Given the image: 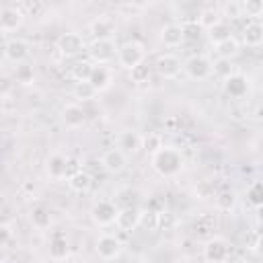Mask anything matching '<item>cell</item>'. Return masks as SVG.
Returning <instances> with one entry per match:
<instances>
[{
  "label": "cell",
  "instance_id": "1",
  "mask_svg": "<svg viewBox=\"0 0 263 263\" xmlns=\"http://www.w3.org/2000/svg\"><path fill=\"white\" fill-rule=\"evenodd\" d=\"M183 162H185V158H183L181 150H177L175 146H162L150 156V164L160 177L179 175L183 168Z\"/></svg>",
  "mask_w": 263,
  "mask_h": 263
},
{
  "label": "cell",
  "instance_id": "2",
  "mask_svg": "<svg viewBox=\"0 0 263 263\" xmlns=\"http://www.w3.org/2000/svg\"><path fill=\"white\" fill-rule=\"evenodd\" d=\"M230 251H232V247L224 236H210L203 242L201 255H203L205 263H226L230 259Z\"/></svg>",
  "mask_w": 263,
  "mask_h": 263
},
{
  "label": "cell",
  "instance_id": "3",
  "mask_svg": "<svg viewBox=\"0 0 263 263\" xmlns=\"http://www.w3.org/2000/svg\"><path fill=\"white\" fill-rule=\"evenodd\" d=\"M86 53L90 58V64H95V66H107L115 58L117 47H115V41L113 39H92L86 45Z\"/></svg>",
  "mask_w": 263,
  "mask_h": 263
},
{
  "label": "cell",
  "instance_id": "4",
  "mask_svg": "<svg viewBox=\"0 0 263 263\" xmlns=\"http://www.w3.org/2000/svg\"><path fill=\"white\" fill-rule=\"evenodd\" d=\"M115 58H117V62H119L121 68L132 70V68H136L138 64L144 62L146 51H144V45L140 41H125V43H121L117 47Z\"/></svg>",
  "mask_w": 263,
  "mask_h": 263
},
{
  "label": "cell",
  "instance_id": "5",
  "mask_svg": "<svg viewBox=\"0 0 263 263\" xmlns=\"http://www.w3.org/2000/svg\"><path fill=\"white\" fill-rule=\"evenodd\" d=\"M58 51H60L64 58H76V55H80L82 51H86V41L82 39L80 33L68 31V33L60 35V39H58Z\"/></svg>",
  "mask_w": 263,
  "mask_h": 263
},
{
  "label": "cell",
  "instance_id": "6",
  "mask_svg": "<svg viewBox=\"0 0 263 263\" xmlns=\"http://www.w3.org/2000/svg\"><path fill=\"white\" fill-rule=\"evenodd\" d=\"M117 210H119V205H117L115 201L101 199V201H97V203L90 208V218H92V222L99 224V226H111V224L115 222Z\"/></svg>",
  "mask_w": 263,
  "mask_h": 263
},
{
  "label": "cell",
  "instance_id": "7",
  "mask_svg": "<svg viewBox=\"0 0 263 263\" xmlns=\"http://www.w3.org/2000/svg\"><path fill=\"white\" fill-rule=\"evenodd\" d=\"M183 70L193 80H205L212 74V62H210V58L197 53V55H191V58L185 60Z\"/></svg>",
  "mask_w": 263,
  "mask_h": 263
},
{
  "label": "cell",
  "instance_id": "8",
  "mask_svg": "<svg viewBox=\"0 0 263 263\" xmlns=\"http://www.w3.org/2000/svg\"><path fill=\"white\" fill-rule=\"evenodd\" d=\"M121 249H123V245H121V240L115 234H101L97 238V247H95L97 255L101 259H105V261L117 259L121 255Z\"/></svg>",
  "mask_w": 263,
  "mask_h": 263
},
{
  "label": "cell",
  "instance_id": "9",
  "mask_svg": "<svg viewBox=\"0 0 263 263\" xmlns=\"http://www.w3.org/2000/svg\"><path fill=\"white\" fill-rule=\"evenodd\" d=\"M101 166H103L109 175H119V173L127 166V154L121 152L117 146H113V148H109V150L103 152V156H101Z\"/></svg>",
  "mask_w": 263,
  "mask_h": 263
},
{
  "label": "cell",
  "instance_id": "10",
  "mask_svg": "<svg viewBox=\"0 0 263 263\" xmlns=\"http://www.w3.org/2000/svg\"><path fill=\"white\" fill-rule=\"evenodd\" d=\"M29 51H31V45H29L27 39L12 37V39H8V41L4 43V55H6V60H10L12 64L27 62Z\"/></svg>",
  "mask_w": 263,
  "mask_h": 263
},
{
  "label": "cell",
  "instance_id": "11",
  "mask_svg": "<svg viewBox=\"0 0 263 263\" xmlns=\"http://www.w3.org/2000/svg\"><path fill=\"white\" fill-rule=\"evenodd\" d=\"M154 68H156V72H158L162 78H168V80H171V78H177V76L181 74L183 64H181V60H179L175 53H162V55L156 58Z\"/></svg>",
  "mask_w": 263,
  "mask_h": 263
},
{
  "label": "cell",
  "instance_id": "12",
  "mask_svg": "<svg viewBox=\"0 0 263 263\" xmlns=\"http://www.w3.org/2000/svg\"><path fill=\"white\" fill-rule=\"evenodd\" d=\"M60 119L68 129H78L86 121V111L78 103H68L60 111Z\"/></svg>",
  "mask_w": 263,
  "mask_h": 263
},
{
  "label": "cell",
  "instance_id": "13",
  "mask_svg": "<svg viewBox=\"0 0 263 263\" xmlns=\"http://www.w3.org/2000/svg\"><path fill=\"white\" fill-rule=\"evenodd\" d=\"M25 21V14L21 12L18 6H4L0 8V31L12 33L16 31Z\"/></svg>",
  "mask_w": 263,
  "mask_h": 263
},
{
  "label": "cell",
  "instance_id": "14",
  "mask_svg": "<svg viewBox=\"0 0 263 263\" xmlns=\"http://www.w3.org/2000/svg\"><path fill=\"white\" fill-rule=\"evenodd\" d=\"M138 220H140V210L134 208V205H123L117 210V216H115V226L123 232H129L134 228H138Z\"/></svg>",
  "mask_w": 263,
  "mask_h": 263
},
{
  "label": "cell",
  "instance_id": "15",
  "mask_svg": "<svg viewBox=\"0 0 263 263\" xmlns=\"http://www.w3.org/2000/svg\"><path fill=\"white\" fill-rule=\"evenodd\" d=\"M222 86H224V92L228 97H232V99H242L247 95V90H249V82L240 72H234L232 76L224 78Z\"/></svg>",
  "mask_w": 263,
  "mask_h": 263
},
{
  "label": "cell",
  "instance_id": "16",
  "mask_svg": "<svg viewBox=\"0 0 263 263\" xmlns=\"http://www.w3.org/2000/svg\"><path fill=\"white\" fill-rule=\"evenodd\" d=\"M45 171L51 179H66L70 175V158L62 156V154H51L47 158V164H45Z\"/></svg>",
  "mask_w": 263,
  "mask_h": 263
},
{
  "label": "cell",
  "instance_id": "17",
  "mask_svg": "<svg viewBox=\"0 0 263 263\" xmlns=\"http://www.w3.org/2000/svg\"><path fill=\"white\" fill-rule=\"evenodd\" d=\"M90 33L95 39H113V33H115V21L109 18V16H97L90 25H88Z\"/></svg>",
  "mask_w": 263,
  "mask_h": 263
},
{
  "label": "cell",
  "instance_id": "18",
  "mask_svg": "<svg viewBox=\"0 0 263 263\" xmlns=\"http://www.w3.org/2000/svg\"><path fill=\"white\" fill-rule=\"evenodd\" d=\"M117 148L125 154H134L142 148V136L134 129H125L117 136Z\"/></svg>",
  "mask_w": 263,
  "mask_h": 263
},
{
  "label": "cell",
  "instance_id": "19",
  "mask_svg": "<svg viewBox=\"0 0 263 263\" xmlns=\"http://www.w3.org/2000/svg\"><path fill=\"white\" fill-rule=\"evenodd\" d=\"M242 43L247 47H259L263 43V25L259 21H249L242 29Z\"/></svg>",
  "mask_w": 263,
  "mask_h": 263
},
{
  "label": "cell",
  "instance_id": "20",
  "mask_svg": "<svg viewBox=\"0 0 263 263\" xmlns=\"http://www.w3.org/2000/svg\"><path fill=\"white\" fill-rule=\"evenodd\" d=\"M111 80H113V74H111V70L107 66H95L92 64V70L88 74V82L97 88V92L109 88L111 86Z\"/></svg>",
  "mask_w": 263,
  "mask_h": 263
},
{
  "label": "cell",
  "instance_id": "21",
  "mask_svg": "<svg viewBox=\"0 0 263 263\" xmlns=\"http://www.w3.org/2000/svg\"><path fill=\"white\" fill-rule=\"evenodd\" d=\"M90 185H92V175L84 168H78L72 175H68V187L76 193H86L90 189Z\"/></svg>",
  "mask_w": 263,
  "mask_h": 263
},
{
  "label": "cell",
  "instance_id": "22",
  "mask_svg": "<svg viewBox=\"0 0 263 263\" xmlns=\"http://www.w3.org/2000/svg\"><path fill=\"white\" fill-rule=\"evenodd\" d=\"M214 51H216L218 60H232V58L238 55V51H240V43H238V39L232 35V37H228V39L216 43V45H214Z\"/></svg>",
  "mask_w": 263,
  "mask_h": 263
},
{
  "label": "cell",
  "instance_id": "23",
  "mask_svg": "<svg viewBox=\"0 0 263 263\" xmlns=\"http://www.w3.org/2000/svg\"><path fill=\"white\" fill-rule=\"evenodd\" d=\"M70 255V242L64 234H53L49 240V257L53 261H64Z\"/></svg>",
  "mask_w": 263,
  "mask_h": 263
},
{
  "label": "cell",
  "instance_id": "24",
  "mask_svg": "<svg viewBox=\"0 0 263 263\" xmlns=\"http://www.w3.org/2000/svg\"><path fill=\"white\" fill-rule=\"evenodd\" d=\"M160 41L166 47H177L183 43V33H181V25L179 23H168L160 29Z\"/></svg>",
  "mask_w": 263,
  "mask_h": 263
},
{
  "label": "cell",
  "instance_id": "25",
  "mask_svg": "<svg viewBox=\"0 0 263 263\" xmlns=\"http://www.w3.org/2000/svg\"><path fill=\"white\" fill-rule=\"evenodd\" d=\"M236 193L232 191V189H220V191H216L214 193V205H216V210H220V212H230V210H234V205H236Z\"/></svg>",
  "mask_w": 263,
  "mask_h": 263
},
{
  "label": "cell",
  "instance_id": "26",
  "mask_svg": "<svg viewBox=\"0 0 263 263\" xmlns=\"http://www.w3.org/2000/svg\"><path fill=\"white\" fill-rule=\"evenodd\" d=\"M195 21L199 23L201 29H212L214 25H218V23L222 21V16H220V10H218L216 6H203V8L199 10V16H197Z\"/></svg>",
  "mask_w": 263,
  "mask_h": 263
},
{
  "label": "cell",
  "instance_id": "27",
  "mask_svg": "<svg viewBox=\"0 0 263 263\" xmlns=\"http://www.w3.org/2000/svg\"><path fill=\"white\" fill-rule=\"evenodd\" d=\"M181 25V33H183V41H199L203 35V29L199 27V23L195 18H185L179 23Z\"/></svg>",
  "mask_w": 263,
  "mask_h": 263
},
{
  "label": "cell",
  "instance_id": "28",
  "mask_svg": "<svg viewBox=\"0 0 263 263\" xmlns=\"http://www.w3.org/2000/svg\"><path fill=\"white\" fill-rule=\"evenodd\" d=\"M72 95H74L78 101H92L99 92H97V88H95L88 80H78V82H74Z\"/></svg>",
  "mask_w": 263,
  "mask_h": 263
},
{
  "label": "cell",
  "instance_id": "29",
  "mask_svg": "<svg viewBox=\"0 0 263 263\" xmlns=\"http://www.w3.org/2000/svg\"><path fill=\"white\" fill-rule=\"evenodd\" d=\"M247 203L255 210H261L263 205V183L261 181H253L247 187Z\"/></svg>",
  "mask_w": 263,
  "mask_h": 263
},
{
  "label": "cell",
  "instance_id": "30",
  "mask_svg": "<svg viewBox=\"0 0 263 263\" xmlns=\"http://www.w3.org/2000/svg\"><path fill=\"white\" fill-rule=\"evenodd\" d=\"M208 37H210V41L216 45V43H220V41L232 37V27H230L226 21H220L218 25H214L212 29H208Z\"/></svg>",
  "mask_w": 263,
  "mask_h": 263
},
{
  "label": "cell",
  "instance_id": "31",
  "mask_svg": "<svg viewBox=\"0 0 263 263\" xmlns=\"http://www.w3.org/2000/svg\"><path fill=\"white\" fill-rule=\"evenodd\" d=\"M14 80H16L18 84H31V82L35 80L33 64H29V62L14 64Z\"/></svg>",
  "mask_w": 263,
  "mask_h": 263
},
{
  "label": "cell",
  "instance_id": "32",
  "mask_svg": "<svg viewBox=\"0 0 263 263\" xmlns=\"http://www.w3.org/2000/svg\"><path fill=\"white\" fill-rule=\"evenodd\" d=\"M127 72H129V80H132L134 84H146V82L150 80V76H152V68H150L146 62L138 64L136 68H132V70H127Z\"/></svg>",
  "mask_w": 263,
  "mask_h": 263
},
{
  "label": "cell",
  "instance_id": "33",
  "mask_svg": "<svg viewBox=\"0 0 263 263\" xmlns=\"http://www.w3.org/2000/svg\"><path fill=\"white\" fill-rule=\"evenodd\" d=\"M49 222H51V216H49V210L47 208H43V205L33 208V212H31V224L35 228H47Z\"/></svg>",
  "mask_w": 263,
  "mask_h": 263
},
{
  "label": "cell",
  "instance_id": "34",
  "mask_svg": "<svg viewBox=\"0 0 263 263\" xmlns=\"http://www.w3.org/2000/svg\"><path fill=\"white\" fill-rule=\"evenodd\" d=\"M240 8H242V16H251L253 21H257L263 14L261 0H240Z\"/></svg>",
  "mask_w": 263,
  "mask_h": 263
},
{
  "label": "cell",
  "instance_id": "35",
  "mask_svg": "<svg viewBox=\"0 0 263 263\" xmlns=\"http://www.w3.org/2000/svg\"><path fill=\"white\" fill-rule=\"evenodd\" d=\"M177 226V218L168 210H158L156 212V230H173Z\"/></svg>",
  "mask_w": 263,
  "mask_h": 263
},
{
  "label": "cell",
  "instance_id": "36",
  "mask_svg": "<svg viewBox=\"0 0 263 263\" xmlns=\"http://www.w3.org/2000/svg\"><path fill=\"white\" fill-rule=\"evenodd\" d=\"M138 226L148 230V232H154L156 230V212L154 210H140Z\"/></svg>",
  "mask_w": 263,
  "mask_h": 263
},
{
  "label": "cell",
  "instance_id": "37",
  "mask_svg": "<svg viewBox=\"0 0 263 263\" xmlns=\"http://www.w3.org/2000/svg\"><path fill=\"white\" fill-rule=\"evenodd\" d=\"M212 72L224 80V78L232 76L236 70H234V66H232V60H218L216 64H212Z\"/></svg>",
  "mask_w": 263,
  "mask_h": 263
},
{
  "label": "cell",
  "instance_id": "38",
  "mask_svg": "<svg viewBox=\"0 0 263 263\" xmlns=\"http://www.w3.org/2000/svg\"><path fill=\"white\" fill-rule=\"evenodd\" d=\"M18 8H21V12H23L25 16H41V12L45 10V4L39 2V0H33V2H23V4H18Z\"/></svg>",
  "mask_w": 263,
  "mask_h": 263
},
{
  "label": "cell",
  "instance_id": "39",
  "mask_svg": "<svg viewBox=\"0 0 263 263\" xmlns=\"http://www.w3.org/2000/svg\"><path fill=\"white\" fill-rule=\"evenodd\" d=\"M90 70H92V64L90 62H78V64L72 66V76H74L76 82L78 80H88Z\"/></svg>",
  "mask_w": 263,
  "mask_h": 263
},
{
  "label": "cell",
  "instance_id": "40",
  "mask_svg": "<svg viewBox=\"0 0 263 263\" xmlns=\"http://www.w3.org/2000/svg\"><path fill=\"white\" fill-rule=\"evenodd\" d=\"M162 138L158 134H148L146 138H142V148H146L150 154H154L158 148H162Z\"/></svg>",
  "mask_w": 263,
  "mask_h": 263
},
{
  "label": "cell",
  "instance_id": "41",
  "mask_svg": "<svg viewBox=\"0 0 263 263\" xmlns=\"http://www.w3.org/2000/svg\"><path fill=\"white\" fill-rule=\"evenodd\" d=\"M222 10H224V16H228V18H232V21H236V18L242 16L240 2H226V4L222 6Z\"/></svg>",
  "mask_w": 263,
  "mask_h": 263
},
{
  "label": "cell",
  "instance_id": "42",
  "mask_svg": "<svg viewBox=\"0 0 263 263\" xmlns=\"http://www.w3.org/2000/svg\"><path fill=\"white\" fill-rule=\"evenodd\" d=\"M214 228H216V218H212V216H201L197 220V224H195V232L199 230V234H205V232H210Z\"/></svg>",
  "mask_w": 263,
  "mask_h": 263
},
{
  "label": "cell",
  "instance_id": "43",
  "mask_svg": "<svg viewBox=\"0 0 263 263\" xmlns=\"http://www.w3.org/2000/svg\"><path fill=\"white\" fill-rule=\"evenodd\" d=\"M12 88H14L12 78H10L8 74H2V72H0V99H2V97H8V95L12 92Z\"/></svg>",
  "mask_w": 263,
  "mask_h": 263
},
{
  "label": "cell",
  "instance_id": "44",
  "mask_svg": "<svg viewBox=\"0 0 263 263\" xmlns=\"http://www.w3.org/2000/svg\"><path fill=\"white\" fill-rule=\"evenodd\" d=\"M10 238H12L10 226H6V224H2V222H0V249H2V247H6V245L10 242Z\"/></svg>",
  "mask_w": 263,
  "mask_h": 263
},
{
  "label": "cell",
  "instance_id": "45",
  "mask_svg": "<svg viewBox=\"0 0 263 263\" xmlns=\"http://www.w3.org/2000/svg\"><path fill=\"white\" fill-rule=\"evenodd\" d=\"M173 263H191V261H189V259H175Z\"/></svg>",
  "mask_w": 263,
  "mask_h": 263
}]
</instances>
